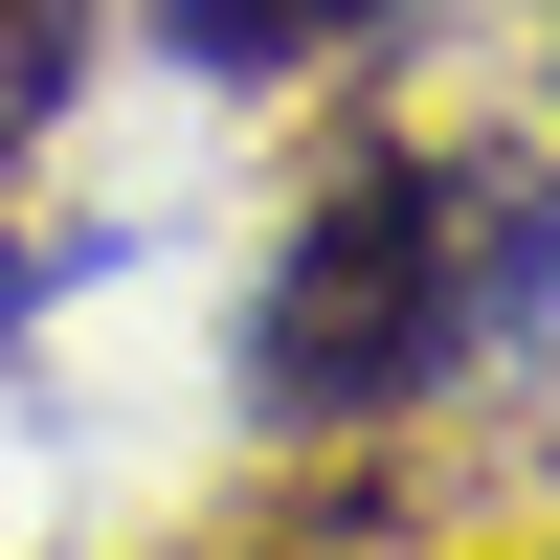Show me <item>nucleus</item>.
<instances>
[{
    "mask_svg": "<svg viewBox=\"0 0 560 560\" xmlns=\"http://www.w3.org/2000/svg\"><path fill=\"white\" fill-rule=\"evenodd\" d=\"M538 269H560V224L516 202V179H471V158H359L337 202L292 224V269H269V404L292 427H359V404H427L448 359H493L538 314Z\"/></svg>",
    "mask_w": 560,
    "mask_h": 560,
    "instance_id": "nucleus-1",
    "label": "nucleus"
},
{
    "mask_svg": "<svg viewBox=\"0 0 560 560\" xmlns=\"http://www.w3.org/2000/svg\"><path fill=\"white\" fill-rule=\"evenodd\" d=\"M337 23H404V0H179L202 68H292V45H337Z\"/></svg>",
    "mask_w": 560,
    "mask_h": 560,
    "instance_id": "nucleus-2",
    "label": "nucleus"
}]
</instances>
